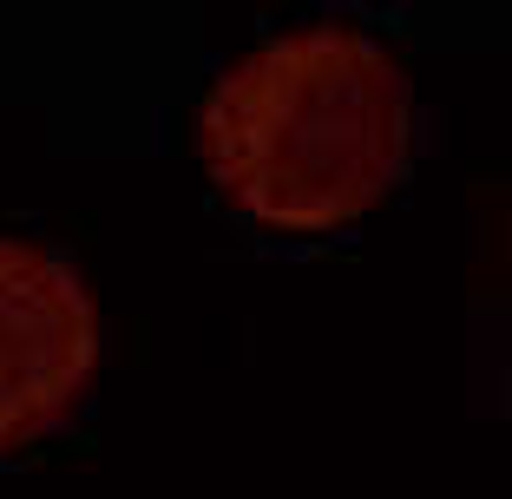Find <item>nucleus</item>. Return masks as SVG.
Listing matches in <instances>:
<instances>
[{
  "label": "nucleus",
  "instance_id": "nucleus-1",
  "mask_svg": "<svg viewBox=\"0 0 512 499\" xmlns=\"http://www.w3.org/2000/svg\"><path fill=\"white\" fill-rule=\"evenodd\" d=\"M204 158L256 217L362 211L407 152V66L348 20H302L224 66L197 112Z\"/></svg>",
  "mask_w": 512,
  "mask_h": 499
},
{
  "label": "nucleus",
  "instance_id": "nucleus-2",
  "mask_svg": "<svg viewBox=\"0 0 512 499\" xmlns=\"http://www.w3.org/2000/svg\"><path fill=\"white\" fill-rule=\"evenodd\" d=\"M99 355L92 289L60 250L0 230V447L86 388Z\"/></svg>",
  "mask_w": 512,
  "mask_h": 499
}]
</instances>
